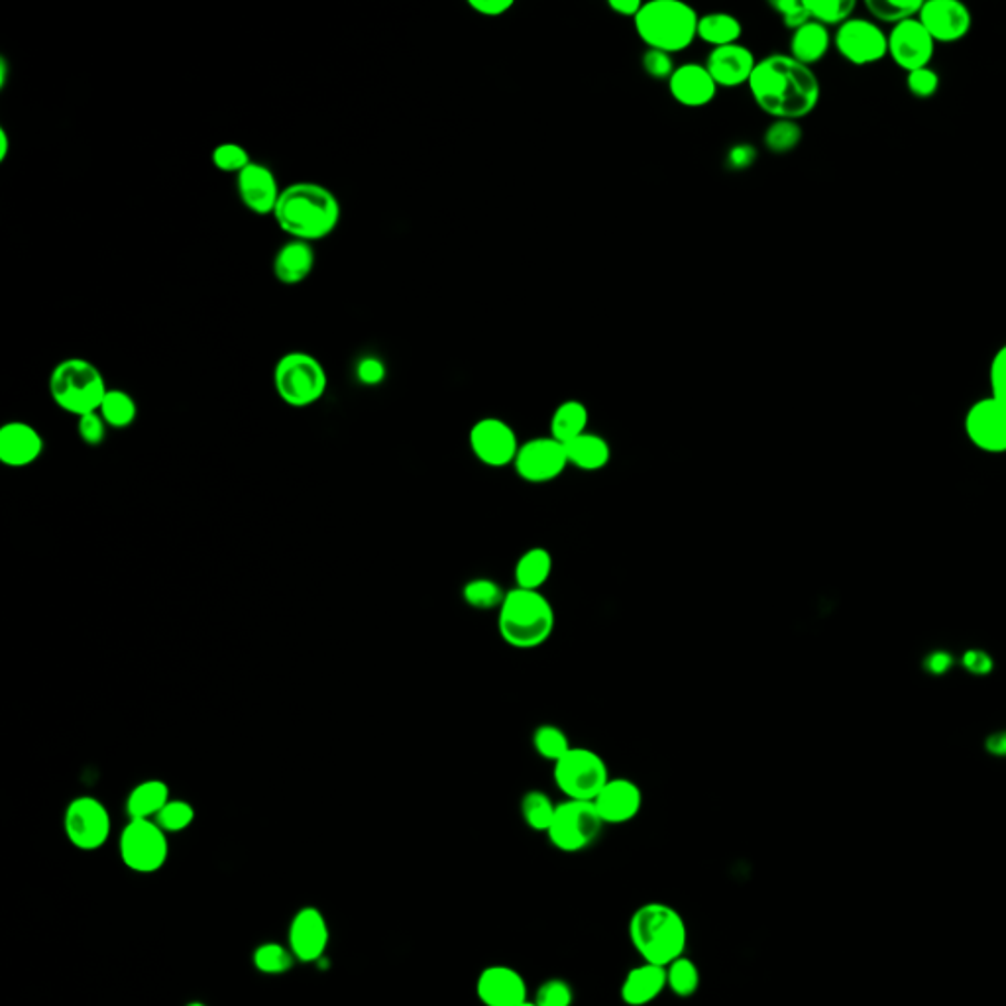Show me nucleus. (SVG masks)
I'll return each mask as SVG.
<instances>
[{"mask_svg":"<svg viewBox=\"0 0 1006 1006\" xmlns=\"http://www.w3.org/2000/svg\"><path fill=\"white\" fill-rule=\"evenodd\" d=\"M700 985H702L700 967L687 955L667 965V991H671L674 997H694L700 991Z\"/></svg>","mask_w":1006,"mask_h":1006,"instance_id":"nucleus-35","label":"nucleus"},{"mask_svg":"<svg viewBox=\"0 0 1006 1006\" xmlns=\"http://www.w3.org/2000/svg\"><path fill=\"white\" fill-rule=\"evenodd\" d=\"M7 83V62L0 60V87H4Z\"/></svg>","mask_w":1006,"mask_h":1006,"instance_id":"nucleus-58","label":"nucleus"},{"mask_svg":"<svg viewBox=\"0 0 1006 1006\" xmlns=\"http://www.w3.org/2000/svg\"><path fill=\"white\" fill-rule=\"evenodd\" d=\"M920 0H867L866 9L877 22L884 24H902L912 18H919L922 10Z\"/></svg>","mask_w":1006,"mask_h":1006,"instance_id":"nucleus-37","label":"nucleus"},{"mask_svg":"<svg viewBox=\"0 0 1006 1006\" xmlns=\"http://www.w3.org/2000/svg\"><path fill=\"white\" fill-rule=\"evenodd\" d=\"M568 457L563 442L553 437H537L521 444L513 462L517 476L527 484H547L568 469Z\"/></svg>","mask_w":1006,"mask_h":1006,"instance_id":"nucleus-14","label":"nucleus"},{"mask_svg":"<svg viewBox=\"0 0 1006 1006\" xmlns=\"http://www.w3.org/2000/svg\"><path fill=\"white\" fill-rule=\"evenodd\" d=\"M985 750L995 757H1006V730L989 735L985 742Z\"/></svg>","mask_w":1006,"mask_h":1006,"instance_id":"nucleus-56","label":"nucleus"},{"mask_svg":"<svg viewBox=\"0 0 1006 1006\" xmlns=\"http://www.w3.org/2000/svg\"><path fill=\"white\" fill-rule=\"evenodd\" d=\"M919 20L936 44H954L972 32L973 17L960 0H928Z\"/></svg>","mask_w":1006,"mask_h":1006,"instance_id":"nucleus-17","label":"nucleus"},{"mask_svg":"<svg viewBox=\"0 0 1006 1006\" xmlns=\"http://www.w3.org/2000/svg\"><path fill=\"white\" fill-rule=\"evenodd\" d=\"M636 30L649 50L677 53L698 38L696 10L679 0H653L643 4L636 18Z\"/></svg>","mask_w":1006,"mask_h":1006,"instance_id":"nucleus-5","label":"nucleus"},{"mask_svg":"<svg viewBox=\"0 0 1006 1006\" xmlns=\"http://www.w3.org/2000/svg\"><path fill=\"white\" fill-rule=\"evenodd\" d=\"M9 133H7V128H0V161L9 158Z\"/></svg>","mask_w":1006,"mask_h":1006,"instance_id":"nucleus-57","label":"nucleus"},{"mask_svg":"<svg viewBox=\"0 0 1006 1006\" xmlns=\"http://www.w3.org/2000/svg\"><path fill=\"white\" fill-rule=\"evenodd\" d=\"M747 85L761 111L775 120L798 123L813 115L820 103L818 75L790 53H775L757 62Z\"/></svg>","mask_w":1006,"mask_h":1006,"instance_id":"nucleus-1","label":"nucleus"},{"mask_svg":"<svg viewBox=\"0 0 1006 1006\" xmlns=\"http://www.w3.org/2000/svg\"><path fill=\"white\" fill-rule=\"evenodd\" d=\"M757 159V150L751 144H737L732 150L727 151V168L733 171H743L750 169Z\"/></svg>","mask_w":1006,"mask_h":1006,"instance_id":"nucleus-52","label":"nucleus"},{"mask_svg":"<svg viewBox=\"0 0 1006 1006\" xmlns=\"http://www.w3.org/2000/svg\"><path fill=\"white\" fill-rule=\"evenodd\" d=\"M962 662L965 671L972 672L975 677H985V674L993 672V667H995L993 657L987 651H981V649L965 651Z\"/></svg>","mask_w":1006,"mask_h":1006,"instance_id":"nucleus-51","label":"nucleus"},{"mask_svg":"<svg viewBox=\"0 0 1006 1006\" xmlns=\"http://www.w3.org/2000/svg\"><path fill=\"white\" fill-rule=\"evenodd\" d=\"M274 388L285 406L305 409L327 394V370L313 354L293 350L275 363Z\"/></svg>","mask_w":1006,"mask_h":1006,"instance_id":"nucleus-7","label":"nucleus"},{"mask_svg":"<svg viewBox=\"0 0 1006 1006\" xmlns=\"http://www.w3.org/2000/svg\"><path fill=\"white\" fill-rule=\"evenodd\" d=\"M588 419L590 416L583 401L576 399L565 401L556 407L555 413L551 417V437L563 444L574 441L576 437L586 433Z\"/></svg>","mask_w":1006,"mask_h":1006,"instance_id":"nucleus-31","label":"nucleus"},{"mask_svg":"<svg viewBox=\"0 0 1006 1006\" xmlns=\"http://www.w3.org/2000/svg\"><path fill=\"white\" fill-rule=\"evenodd\" d=\"M669 88L674 101L690 108L710 105L717 93V85L708 73L706 65L700 63H684L677 67L669 80Z\"/></svg>","mask_w":1006,"mask_h":1006,"instance_id":"nucleus-24","label":"nucleus"},{"mask_svg":"<svg viewBox=\"0 0 1006 1006\" xmlns=\"http://www.w3.org/2000/svg\"><path fill=\"white\" fill-rule=\"evenodd\" d=\"M936 55V42L928 34L919 18L907 20L902 24L892 27L889 32V57L902 71H916L930 67Z\"/></svg>","mask_w":1006,"mask_h":1006,"instance_id":"nucleus-16","label":"nucleus"},{"mask_svg":"<svg viewBox=\"0 0 1006 1006\" xmlns=\"http://www.w3.org/2000/svg\"><path fill=\"white\" fill-rule=\"evenodd\" d=\"M507 591L503 590L502 584L495 583L492 578H472L469 583L464 584L462 588V598L469 604L472 609H480V611H497L502 608L503 600H505Z\"/></svg>","mask_w":1006,"mask_h":1006,"instance_id":"nucleus-36","label":"nucleus"},{"mask_svg":"<svg viewBox=\"0 0 1006 1006\" xmlns=\"http://www.w3.org/2000/svg\"><path fill=\"white\" fill-rule=\"evenodd\" d=\"M608 7L619 17L636 18L639 14V10L643 9V2H639V0H609Z\"/></svg>","mask_w":1006,"mask_h":1006,"instance_id":"nucleus-55","label":"nucleus"},{"mask_svg":"<svg viewBox=\"0 0 1006 1006\" xmlns=\"http://www.w3.org/2000/svg\"><path fill=\"white\" fill-rule=\"evenodd\" d=\"M328 945L327 920L315 907L297 910L290 924V947L295 960L317 963L323 960Z\"/></svg>","mask_w":1006,"mask_h":1006,"instance_id":"nucleus-20","label":"nucleus"},{"mask_svg":"<svg viewBox=\"0 0 1006 1006\" xmlns=\"http://www.w3.org/2000/svg\"><path fill=\"white\" fill-rule=\"evenodd\" d=\"M989 386L991 396L1006 404V343L991 358Z\"/></svg>","mask_w":1006,"mask_h":1006,"instance_id":"nucleus-49","label":"nucleus"},{"mask_svg":"<svg viewBox=\"0 0 1006 1006\" xmlns=\"http://www.w3.org/2000/svg\"><path fill=\"white\" fill-rule=\"evenodd\" d=\"M186 1006H207V1005H205V1003H189V1005H186Z\"/></svg>","mask_w":1006,"mask_h":1006,"instance_id":"nucleus-59","label":"nucleus"},{"mask_svg":"<svg viewBox=\"0 0 1006 1006\" xmlns=\"http://www.w3.org/2000/svg\"><path fill=\"white\" fill-rule=\"evenodd\" d=\"M237 191L248 211L254 212L258 217L268 214L274 217L283 189L272 169L260 161H252L237 176Z\"/></svg>","mask_w":1006,"mask_h":1006,"instance_id":"nucleus-19","label":"nucleus"},{"mask_svg":"<svg viewBox=\"0 0 1006 1006\" xmlns=\"http://www.w3.org/2000/svg\"><path fill=\"white\" fill-rule=\"evenodd\" d=\"M627 934L643 962L667 967L687 955L689 928L679 910L667 902H645L636 909Z\"/></svg>","mask_w":1006,"mask_h":1006,"instance_id":"nucleus-3","label":"nucleus"},{"mask_svg":"<svg viewBox=\"0 0 1006 1006\" xmlns=\"http://www.w3.org/2000/svg\"><path fill=\"white\" fill-rule=\"evenodd\" d=\"M106 429H108V425L105 423V419L101 417L98 411L87 413V416L77 419V433H80L81 441L88 444V447L103 444L106 439Z\"/></svg>","mask_w":1006,"mask_h":1006,"instance_id":"nucleus-48","label":"nucleus"},{"mask_svg":"<svg viewBox=\"0 0 1006 1006\" xmlns=\"http://www.w3.org/2000/svg\"><path fill=\"white\" fill-rule=\"evenodd\" d=\"M470 9L476 10L482 17H502L507 10L513 9L512 0H470Z\"/></svg>","mask_w":1006,"mask_h":1006,"instance_id":"nucleus-53","label":"nucleus"},{"mask_svg":"<svg viewBox=\"0 0 1006 1006\" xmlns=\"http://www.w3.org/2000/svg\"><path fill=\"white\" fill-rule=\"evenodd\" d=\"M565 447L568 464L584 472L604 470L611 460V447L600 434L586 431L574 441L566 442Z\"/></svg>","mask_w":1006,"mask_h":1006,"instance_id":"nucleus-29","label":"nucleus"},{"mask_svg":"<svg viewBox=\"0 0 1006 1006\" xmlns=\"http://www.w3.org/2000/svg\"><path fill=\"white\" fill-rule=\"evenodd\" d=\"M834 45L839 55L857 67H866L889 57V34L873 20L851 18L838 28Z\"/></svg>","mask_w":1006,"mask_h":1006,"instance_id":"nucleus-12","label":"nucleus"},{"mask_svg":"<svg viewBox=\"0 0 1006 1006\" xmlns=\"http://www.w3.org/2000/svg\"><path fill=\"white\" fill-rule=\"evenodd\" d=\"M594 806L604 824L621 826L636 820L641 813L643 790L631 778H609L608 785L594 798Z\"/></svg>","mask_w":1006,"mask_h":1006,"instance_id":"nucleus-21","label":"nucleus"},{"mask_svg":"<svg viewBox=\"0 0 1006 1006\" xmlns=\"http://www.w3.org/2000/svg\"><path fill=\"white\" fill-rule=\"evenodd\" d=\"M476 997L484 1006H521L531 1000L525 977L503 963L488 965L480 972Z\"/></svg>","mask_w":1006,"mask_h":1006,"instance_id":"nucleus-18","label":"nucleus"},{"mask_svg":"<svg viewBox=\"0 0 1006 1006\" xmlns=\"http://www.w3.org/2000/svg\"><path fill=\"white\" fill-rule=\"evenodd\" d=\"M924 667L932 674H945L954 667V657L947 651H932V653L928 654Z\"/></svg>","mask_w":1006,"mask_h":1006,"instance_id":"nucleus-54","label":"nucleus"},{"mask_svg":"<svg viewBox=\"0 0 1006 1006\" xmlns=\"http://www.w3.org/2000/svg\"><path fill=\"white\" fill-rule=\"evenodd\" d=\"M154 821L166 834H179L193 824L195 808L186 800H169Z\"/></svg>","mask_w":1006,"mask_h":1006,"instance_id":"nucleus-43","label":"nucleus"},{"mask_svg":"<svg viewBox=\"0 0 1006 1006\" xmlns=\"http://www.w3.org/2000/svg\"><path fill=\"white\" fill-rule=\"evenodd\" d=\"M757 60L742 44L714 48L706 60V70L717 87H742L750 83Z\"/></svg>","mask_w":1006,"mask_h":1006,"instance_id":"nucleus-23","label":"nucleus"},{"mask_svg":"<svg viewBox=\"0 0 1006 1006\" xmlns=\"http://www.w3.org/2000/svg\"><path fill=\"white\" fill-rule=\"evenodd\" d=\"M965 434L975 449L987 454L1006 452V404L1000 399H977L965 413Z\"/></svg>","mask_w":1006,"mask_h":1006,"instance_id":"nucleus-15","label":"nucleus"},{"mask_svg":"<svg viewBox=\"0 0 1006 1006\" xmlns=\"http://www.w3.org/2000/svg\"><path fill=\"white\" fill-rule=\"evenodd\" d=\"M356 378L363 384V386H380L381 381L386 380V364L381 363L378 356H364L356 364Z\"/></svg>","mask_w":1006,"mask_h":1006,"instance_id":"nucleus-50","label":"nucleus"},{"mask_svg":"<svg viewBox=\"0 0 1006 1006\" xmlns=\"http://www.w3.org/2000/svg\"><path fill=\"white\" fill-rule=\"evenodd\" d=\"M555 785L568 800L594 803L608 785L609 768L600 753L588 747H573L553 768Z\"/></svg>","mask_w":1006,"mask_h":1006,"instance_id":"nucleus-8","label":"nucleus"},{"mask_svg":"<svg viewBox=\"0 0 1006 1006\" xmlns=\"http://www.w3.org/2000/svg\"><path fill=\"white\" fill-rule=\"evenodd\" d=\"M521 1006H535V1003H533V1000H527V1003H523Z\"/></svg>","mask_w":1006,"mask_h":1006,"instance_id":"nucleus-60","label":"nucleus"},{"mask_svg":"<svg viewBox=\"0 0 1006 1006\" xmlns=\"http://www.w3.org/2000/svg\"><path fill=\"white\" fill-rule=\"evenodd\" d=\"M212 166L219 169V171H224V174H234L239 176L240 171L252 164V158L248 154L244 146H240L237 142H224V144H219L211 154Z\"/></svg>","mask_w":1006,"mask_h":1006,"instance_id":"nucleus-42","label":"nucleus"},{"mask_svg":"<svg viewBox=\"0 0 1006 1006\" xmlns=\"http://www.w3.org/2000/svg\"><path fill=\"white\" fill-rule=\"evenodd\" d=\"M343 217L336 195L315 181H297L283 187L275 207V224L290 240L315 244L335 232Z\"/></svg>","mask_w":1006,"mask_h":1006,"instance_id":"nucleus-2","label":"nucleus"},{"mask_svg":"<svg viewBox=\"0 0 1006 1006\" xmlns=\"http://www.w3.org/2000/svg\"><path fill=\"white\" fill-rule=\"evenodd\" d=\"M118 851L134 873H156L168 861V834L154 820H130L120 831Z\"/></svg>","mask_w":1006,"mask_h":1006,"instance_id":"nucleus-10","label":"nucleus"},{"mask_svg":"<svg viewBox=\"0 0 1006 1006\" xmlns=\"http://www.w3.org/2000/svg\"><path fill=\"white\" fill-rule=\"evenodd\" d=\"M831 42H834V38H831L830 30L820 22L810 20L808 24H804L803 28L793 32L790 55L795 57L796 62L813 67L814 63L821 62L828 55Z\"/></svg>","mask_w":1006,"mask_h":1006,"instance_id":"nucleus-28","label":"nucleus"},{"mask_svg":"<svg viewBox=\"0 0 1006 1006\" xmlns=\"http://www.w3.org/2000/svg\"><path fill=\"white\" fill-rule=\"evenodd\" d=\"M44 452V439L24 421H10L0 429V462L9 469H27Z\"/></svg>","mask_w":1006,"mask_h":1006,"instance_id":"nucleus-22","label":"nucleus"},{"mask_svg":"<svg viewBox=\"0 0 1006 1006\" xmlns=\"http://www.w3.org/2000/svg\"><path fill=\"white\" fill-rule=\"evenodd\" d=\"M106 391L103 374L85 358H65L50 374L53 404L77 419L98 411Z\"/></svg>","mask_w":1006,"mask_h":1006,"instance_id":"nucleus-6","label":"nucleus"},{"mask_svg":"<svg viewBox=\"0 0 1006 1006\" xmlns=\"http://www.w3.org/2000/svg\"><path fill=\"white\" fill-rule=\"evenodd\" d=\"M169 800V786L159 778H148L134 786L130 795L126 796L124 810L130 820H156Z\"/></svg>","mask_w":1006,"mask_h":1006,"instance_id":"nucleus-27","label":"nucleus"},{"mask_svg":"<svg viewBox=\"0 0 1006 1006\" xmlns=\"http://www.w3.org/2000/svg\"><path fill=\"white\" fill-rule=\"evenodd\" d=\"M763 142L773 154H788L803 142V128L796 120H775L768 126Z\"/></svg>","mask_w":1006,"mask_h":1006,"instance_id":"nucleus-41","label":"nucleus"},{"mask_svg":"<svg viewBox=\"0 0 1006 1006\" xmlns=\"http://www.w3.org/2000/svg\"><path fill=\"white\" fill-rule=\"evenodd\" d=\"M667 991V967L641 962L626 973L619 997L627 1006H647Z\"/></svg>","mask_w":1006,"mask_h":1006,"instance_id":"nucleus-25","label":"nucleus"},{"mask_svg":"<svg viewBox=\"0 0 1006 1006\" xmlns=\"http://www.w3.org/2000/svg\"><path fill=\"white\" fill-rule=\"evenodd\" d=\"M643 70L651 80L669 81L677 71L671 53L661 50H647L643 55Z\"/></svg>","mask_w":1006,"mask_h":1006,"instance_id":"nucleus-47","label":"nucleus"},{"mask_svg":"<svg viewBox=\"0 0 1006 1006\" xmlns=\"http://www.w3.org/2000/svg\"><path fill=\"white\" fill-rule=\"evenodd\" d=\"M573 985L560 977H551L538 985L533 1003L535 1006H573L574 1005Z\"/></svg>","mask_w":1006,"mask_h":1006,"instance_id":"nucleus-44","label":"nucleus"},{"mask_svg":"<svg viewBox=\"0 0 1006 1006\" xmlns=\"http://www.w3.org/2000/svg\"><path fill=\"white\" fill-rule=\"evenodd\" d=\"M111 816L105 804L93 796L73 798L63 814V830L73 848L97 851L111 836Z\"/></svg>","mask_w":1006,"mask_h":1006,"instance_id":"nucleus-11","label":"nucleus"},{"mask_svg":"<svg viewBox=\"0 0 1006 1006\" xmlns=\"http://www.w3.org/2000/svg\"><path fill=\"white\" fill-rule=\"evenodd\" d=\"M315 248L310 242L287 240L274 258V275L285 287L305 282L315 270Z\"/></svg>","mask_w":1006,"mask_h":1006,"instance_id":"nucleus-26","label":"nucleus"},{"mask_svg":"<svg viewBox=\"0 0 1006 1006\" xmlns=\"http://www.w3.org/2000/svg\"><path fill=\"white\" fill-rule=\"evenodd\" d=\"M907 88L916 98H932L940 91V75L932 67L907 73Z\"/></svg>","mask_w":1006,"mask_h":1006,"instance_id":"nucleus-45","label":"nucleus"},{"mask_svg":"<svg viewBox=\"0 0 1006 1006\" xmlns=\"http://www.w3.org/2000/svg\"><path fill=\"white\" fill-rule=\"evenodd\" d=\"M806 7L814 22L826 28L846 24L857 9L856 0H806Z\"/></svg>","mask_w":1006,"mask_h":1006,"instance_id":"nucleus-39","label":"nucleus"},{"mask_svg":"<svg viewBox=\"0 0 1006 1006\" xmlns=\"http://www.w3.org/2000/svg\"><path fill=\"white\" fill-rule=\"evenodd\" d=\"M101 417L111 429H126L136 421L138 406L133 396L124 389L108 388L98 409Z\"/></svg>","mask_w":1006,"mask_h":1006,"instance_id":"nucleus-33","label":"nucleus"},{"mask_svg":"<svg viewBox=\"0 0 1006 1006\" xmlns=\"http://www.w3.org/2000/svg\"><path fill=\"white\" fill-rule=\"evenodd\" d=\"M553 555L545 547H531L517 558L513 574L515 588L521 590H541L553 574Z\"/></svg>","mask_w":1006,"mask_h":1006,"instance_id":"nucleus-30","label":"nucleus"},{"mask_svg":"<svg viewBox=\"0 0 1006 1006\" xmlns=\"http://www.w3.org/2000/svg\"><path fill=\"white\" fill-rule=\"evenodd\" d=\"M604 826L606 824L601 821L594 803L565 798L556 804L547 838L551 846L563 853H580L596 843Z\"/></svg>","mask_w":1006,"mask_h":1006,"instance_id":"nucleus-9","label":"nucleus"},{"mask_svg":"<svg viewBox=\"0 0 1006 1006\" xmlns=\"http://www.w3.org/2000/svg\"><path fill=\"white\" fill-rule=\"evenodd\" d=\"M293 960H295L293 952L285 950L283 945L275 944V942L258 945L256 950H254V955H252L254 967H256L258 972L264 973V975H283V973L290 972Z\"/></svg>","mask_w":1006,"mask_h":1006,"instance_id":"nucleus-40","label":"nucleus"},{"mask_svg":"<svg viewBox=\"0 0 1006 1006\" xmlns=\"http://www.w3.org/2000/svg\"><path fill=\"white\" fill-rule=\"evenodd\" d=\"M520 810L521 818L530 830L547 834L555 818L556 804L547 793L530 790L521 798Z\"/></svg>","mask_w":1006,"mask_h":1006,"instance_id":"nucleus-34","label":"nucleus"},{"mask_svg":"<svg viewBox=\"0 0 1006 1006\" xmlns=\"http://www.w3.org/2000/svg\"><path fill=\"white\" fill-rule=\"evenodd\" d=\"M773 9L777 10L785 27L790 28L793 32L813 20L810 10L806 7V0H775Z\"/></svg>","mask_w":1006,"mask_h":1006,"instance_id":"nucleus-46","label":"nucleus"},{"mask_svg":"<svg viewBox=\"0 0 1006 1006\" xmlns=\"http://www.w3.org/2000/svg\"><path fill=\"white\" fill-rule=\"evenodd\" d=\"M742 32V22L727 12H710L698 20V38L714 48L737 44Z\"/></svg>","mask_w":1006,"mask_h":1006,"instance_id":"nucleus-32","label":"nucleus"},{"mask_svg":"<svg viewBox=\"0 0 1006 1006\" xmlns=\"http://www.w3.org/2000/svg\"><path fill=\"white\" fill-rule=\"evenodd\" d=\"M469 441L472 454L490 469L513 467L521 447L512 425L497 417H484L472 425Z\"/></svg>","mask_w":1006,"mask_h":1006,"instance_id":"nucleus-13","label":"nucleus"},{"mask_svg":"<svg viewBox=\"0 0 1006 1006\" xmlns=\"http://www.w3.org/2000/svg\"><path fill=\"white\" fill-rule=\"evenodd\" d=\"M533 750L537 751L538 757L555 765L556 761L563 759L566 753L573 750V745L568 735L558 725L543 724L533 733Z\"/></svg>","mask_w":1006,"mask_h":1006,"instance_id":"nucleus-38","label":"nucleus"},{"mask_svg":"<svg viewBox=\"0 0 1006 1006\" xmlns=\"http://www.w3.org/2000/svg\"><path fill=\"white\" fill-rule=\"evenodd\" d=\"M497 631L513 649H537L555 631V609L543 591L513 588L497 609Z\"/></svg>","mask_w":1006,"mask_h":1006,"instance_id":"nucleus-4","label":"nucleus"}]
</instances>
